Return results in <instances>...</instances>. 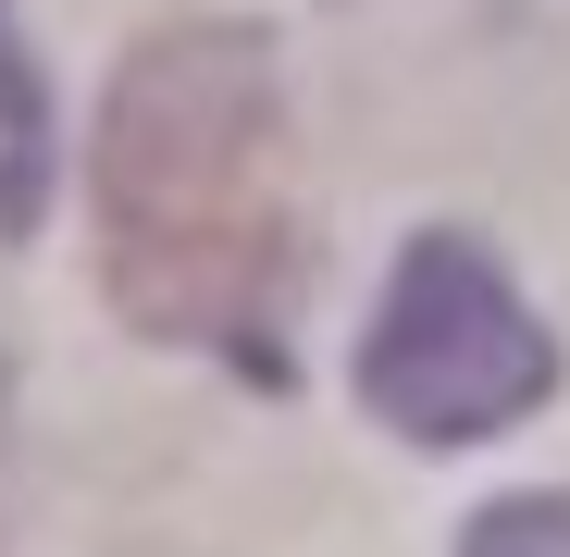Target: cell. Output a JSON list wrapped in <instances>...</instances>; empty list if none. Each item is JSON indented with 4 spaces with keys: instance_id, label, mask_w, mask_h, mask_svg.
<instances>
[{
    "instance_id": "obj_1",
    "label": "cell",
    "mask_w": 570,
    "mask_h": 557,
    "mask_svg": "<svg viewBox=\"0 0 570 557\" xmlns=\"http://www.w3.org/2000/svg\"><path fill=\"white\" fill-rule=\"evenodd\" d=\"M87 199H100V286L137 335L261 359L285 298V112L261 26H149L87 137Z\"/></svg>"
},
{
    "instance_id": "obj_2",
    "label": "cell",
    "mask_w": 570,
    "mask_h": 557,
    "mask_svg": "<svg viewBox=\"0 0 570 557\" xmlns=\"http://www.w3.org/2000/svg\"><path fill=\"white\" fill-rule=\"evenodd\" d=\"M558 397V335L484 236H410L360 322V409L410 446H484Z\"/></svg>"
},
{
    "instance_id": "obj_3",
    "label": "cell",
    "mask_w": 570,
    "mask_h": 557,
    "mask_svg": "<svg viewBox=\"0 0 570 557\" xmlns=\"http://www.w3.org/2000/svg\"><path fill=\"white\" fill-rule=\"evenodd\" d=\"M38 186H50V100H38V62L0 13V236L38 223Z\"/></svg>"
},
{
    "instance_id": "obj_4",
    "label": "cell",
    "mask_w": 570,
    "mask_h": 557,
    "mask_svg": "<svg viewBox=\"0 0 570 557\" xmlns=\"http://www.w3.org/2000/svg\"><path fill=\"white\" fill-rule=\"evenodd\" d=\"M459 557H570V496H497L459 533Z\"/></svg>"
}]
</instances>
